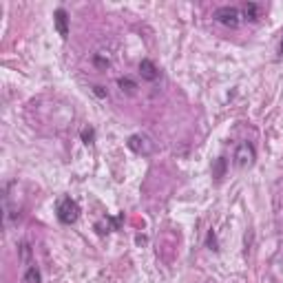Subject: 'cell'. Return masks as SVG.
Here are the masks:
<instances>
[{"mask_svg":"<svg viewBox=\"0 0 283 283\" xmlns=\"http://www.w3.org/2000/svg\"><path fill=\"white\" fill-rule=\"evenodd\" d=\"M117 84L122 87V91H129V93H135V89H137V84L131 77H119Z\"/></svg>","mask_w":283,"mask_h":283,"instance_id":"8","label":"cell"},{"mask_svg":"<svg viewBox=\"0 0 283 283\" xmlns=\"http://www.w3.org/2000/svg\"><path fill=\"white\" fill-rule=\"evenodd\" d=\"M82 140H84V144H93V140H95V131H93V129H84V131H82Z\"/></svg>","mask_w":283,"mask_h":283,"instance_id":"10","label":"cell"},{"mask_svg":"<svg viewBox=\"0 0 283 283\" xmlns=\"http://www.w3.org/2000/svg\"><path fill=\"white\" fill-rule=\"evenodd\" d=\"M259 16H261V7H259L257 3H246L241 7V18H246V20L255 22Z\"/></svg>","mask_w":283,"mask_h":283,"instance_id":"7","label":"cell"},{"mask_svg":"<svg viewBox=\"0 0 283 283\" xmlns=\"http://www.w3.org/2000/svg\"><path fill=\"white\" fill-rule=\"evenodd\" d=\"M25 281L27 283H40V272L35 270V266H31L27 270V274H25Z\"/></svg>","mask_w":283,"mask_h":283,"instance_id":"9","label":"cell"},{"mask_svg":"<svg viewBox=\"0 0 283 283\" xmlns=\"http://www.w3.org/2000/svg\"><path fill=\"white\" fill-rule=\"evenodd\" d=\"M234 159H237V164L239 166H248L255 161V146L248 142H244V144H239V148H237V153H234Z\"/></svg>","mask_w":283,"mask_h":283,"instance_id":"3","label":"cell"},{"mask_svg":"<svg viewBox=\"0 0 283 283\" xmlns=\"http://www.w3.org/2000/svg\"><path fill=\"white\" fill-rule=\"evenodd\" d=\"M279 51H281V53H283V40H281V49H279Z\"/></svg>","mask_w":283,"mask_h":283,"instance_id":"12","label":"cell"},{"mask_svg":"<svg viewBox=\"0 0 283 283\" xmlns=\"http://www.w3.org/2000/svg\"><path fill=\"white\" fill-rule=\"evenodd\" d=\"M140 75L144 77V80H148V82H155V80L159 77V69L155 67V62H153V60L144 58L142 62H140Z\"/></svg>","mask_w":283,"mask_h":283,"instance_id":"6","label":"cell"},{"mask_svg":"<svg viewBox=\"0 0 283 283\" xmlns=\"http://www.w3.org/2000/svg\"><path fill=\"white\" fill-rule=\"evenodd\" d=\"M56 217H58L60 224L71 226L77 217H80V206H77L75 199H71V197H62L56 206Z\"/></svg>","mask_w":283,"mask_h":283,"instance_id":"1","label":"cell"},{"mask_svg":"<svg viewBox=\"0 0 283 283\" xmlns=\"http://www.w3.org/2000/svg\"><path fill=\"white\" fill-rule=\"evenodd\" d=\"M53 22H56V31L62 35V38H67L69 35V14L62 7L56 9V14H53Z\"/></svg>","mask_w":283,"mask_h":283,"instance_id":"5","label":"cell"},{"mask_svg":"<svg viewBox=\"0 0 283 283\" xmlns=\"http://www.w3.org/2000/svg\"><path fill=\"white\" fill-rule=\"evenodd\" d=\"M129 146L135 150V153H140V155H148L150 150H153V142L148 140V137H144V135H133L129 140Z\"/></svg>","mask_w":283,"mask_h":283,"instance_id":"4","label":"cell"},{"mask_svg":"<svg viewBox=\"0 0 283 283\" xmlns=\"http://www.w3.org/2000/svg\"><path fill=\"white\" fill-rule=\"evenodd\" d=\"M215 20L217 22H221V25H226V27H239V22H241V11H239L237 7H219V9H215Z\"/></svg>","mask_w":283,"mask_h":283,"instance_id":"2","label":"cell"},{"mask_svg":"<svg viewBox=\"0 0 283 283\" xmlns=\"http://www.w3.org/2000/svg\"><path fill=\"white\" fill-rule=\"evenodd\" d=\"M224 166H226V159L219 157V159H217V177L224 175Z\"/></svg>","mask_w":283,"mask_h":283,"instance_id":"11","label":"cell"}]
</instances>
